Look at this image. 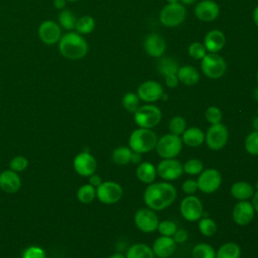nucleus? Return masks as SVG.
<instances>
[{"label": "nucleus", "mask_w": 258, "mask_h": 258, "mask_svg": "<svg viewBox=\"0 0 258 258\" xmlns=\"http://www.w3.org/2000/svg\"><path fill=\"white\" fill-rule=\"evenodd\" d=\"M194 12L198 19L211 22L216 20L220 15V7L214 0H202L196 5Z\"/></svg>", "instance_id": "obj_17"}, {"label": "nucleus", "mask_w": 258, "mask_h": 258, "mask_svg": "<svg viewBox=\"0 0 258 258\" xmlns=\"http://www.w3.org/2000/svg\"><path fill=\"white\" fill-rule=\"evenodd\" d=\"M252 127H253L254 131H258V116L253 119V121H252Z\"/></svg>", "instance_id": "obj_53"}, {"label": "nucleus", "mask_w": 258, "mask_h": 258, "mask_svg": "<svg viewBox=\"0 0 258 258\" xmlns=\"http://www.w3.org/2000/svg\"><path fill=\"white\" fill-rule=\"evenodd\" d=\"M134 222L141 232L152 233L157 230L159 220L153 210L149 208H142L135 213Z\"/></svg>", "instance_id": "obj_12"}, {"label": "nucleus", "mask_w": 258, "mask_h": 258, "mask_svg": "<svg viewBox=\"0 0 258 258\" xmlns=\"http://www.w3.org/2000/svg\"><path fill=\"white\" fill-rule=\"evenodd\" d=\"M175 243H183L188 238V233L184 229H177L172 236Z\"/></svg>", "instance_id": "obj_46"}, {"label": "nucleus", "mask_w": 258, "mask_h": 258, "mask_svg": "<svg viewBox=\"0 0 258 258\" xmlns=\"http://www.w3.org/2000/svg\"><path fill=\"white\" fill-rule=\"evenodd\" d=\"M159 177L164 180H174L181 176L183 172L182 164L175 158H163L156 167Z\"/></svg>", "instance_id": "obj_15"}, {"label": "nucleus", "mask_w": 258, "mask_h": 258, "mask_svg": "<svg viewBox=\"0 0 258 258\" xmlns=\"http://www.w3.org/2000/svg\"><path fill=\"white\" fill-rule=\"evenodd\" d=\"M182 168L183 172L189 175H199L204 170V164L198 158H190L182 164Z\"/></svg>", "instance_id": "obj_36"}, {"label": "nucleus", "mask_w": 258, "mask_h": 258, "mask_svg": "<svg viewBox=\"0 0 258 258\" xmlns=\"http://www.w3.org/2000/svg\"><path fill=\"white\" fill-rule=\"evenodd\" d=\"M254 192V186L247 181H237L231 186V195L238 201H248Z\"/></svg>", "instance_id": "obj_25"}, {"label": "nucleus", "mask_w": 258, "mask_h": 258, "mask_svg": "<svg viewBox=\"0 0 258 258\" xmlns=\"http://www.w3.org/2000/svg\"><path fill=\"white\" fill-rule=\"evenodd\" d=\"M253 97H254L255 100L258 101V87L254 90V92H253Z\"/></svg>", "instance_id": "obj_56"}, {"label": "nucleus", "mask_w": 258, "mask_h": 258, "mask_svg": "<svg viewBox=\"0 0 258 258\" xmlns=\"http://www.w3.org/2000/svg\"><path fill=\"white\" fill-rule=\"evenodd\" d=\"M202 73L209 79H219L226 73L227 63L218 53L209 52L201 59Z\"/></svg>", "instance_id": "obj_7"}, {"label": "nucleus", "mask_w": 258, "mask_h": 258, "mask_svg": "<svg viewBox=\"0 0 258 258\" xmlns=\"http://www.w3.org/2000/svg\"><path fill=\"white\" fill-rule=\"evenodd\" d=\"M132 150L130 147L119 146L115 148L112 152V160L115 164L118 165H126L130 162Z\"/></svg>", "instance_id": "obj_32"}, {"label": "nucleus", "mask_w": 258, "mask_h": 258, "mask_svg": "<svg viewBox=\"0 0 258 258\" xmlns=\"http://www.w3.org/2000/svg\"><path fill=\"white\" fill-rule=\"evenodd\" d=\"M122 105L125 110L134 113L140 106V99L136 93H126L122 98Z\"/></svg>", "instance_id": "obj_35"}, {"label": "nucleus", "mask_w": 258, "mask_h": 258, "mask_svg": "<svg viewBox=\"0 0 258 258\" xmlns=\"http://www.w3.org/2000/svg\"><path fill=\"white\" fill-rule=\"evenodd\" d=\"M178 81L185 86H194L200 81V74L198 70L192 66H181L178 68L176 74Z\"/></svg>", "instance_id": "obj_23"}, {"label": "nucleus", "mask_w": 258, "mask_h": 258, "mask_svg": "<svg viewBox=\"0 0 258 258\" xmlns=\"http://www.w3.org/2000/svg\"><path fill=\"white\" fill-rule=\"evenodd\" d=\"M176 195V189L171 183L153 181L145 188L143 200L147 208L153 211H162L174 202Z\"/></svg>", "instance_id": "obj_1"}, {"label": "nucleus", "mask_w": 258, "mask_h": 258, "mask_svg": "<svg viewBox=\"0 0 258 258\" xmlns=\"http://www.w3.org/2000/svg\"><path fill=\"white\" fill-rule=\"evenodd\" d=\"M176 248V243L172 237L160 236L152 245V251L158 258H168L173 254Z\"/></svg>", "instance_id": "obj_20"}, {"label": "nucleus", "mask_w": 258, "mask_h": 258, "mask_svg": "<svg viewBox=\"0 0 258 258\" xmlns=\"http://www.w3.org/2000/svg\"><path fill=\"white\" fill-rule=\"evenodd\" d=\"M37 34L41 42L46 45H53L58 43L61 37V27L53 20L42 21L37 29Z\"/></svg>", "instance_id": "obj_13"}, {"label": "nucleus", "mask_w": 258, "mask_h": 258, "mask_svg": "<svg viewBox=\"0 0 258 258\" xmlns=\"http://www.w3.org/2000/svg\"><path fill=\"white\" fill-rule=\"evenodd\" d=\"M228 139L229 131L222 123L211 125L205 134V141L208 147L216 151L222 149L227 144Z\"/></svg>", "instance_id": "obj_8"}, {"label": "nucleus", "mask_w": 258, "mask_h": 258, "mask_svg": "<svg viewBox=\"0 0 258 258\" xmlns=\"http://www.w3.org/2000/svg\"><path fill=\"white\" fill-rule=\"evenodd\" d=\"M167 3H177L179 2V0H166Z\"/></svg>", "instance_id": "obj_57"}, {"label": "nucleus", "mask_w": 258, "mask_h": 258, "mask_svg": "<svg viewBox=\"0 0 258 258\" xmlns=\"http://www.w3.org/2000/svg\"><path fill=\"white\" fill-rule=\"evenodd\" d=\"M95 26H96L95 19L90 15H84L77 19L75 30L81 35H87L93 32V30L95 29Z\"/></svg>", "instance_id": "obj_30"}, {"label": "nucleus", "mask_w": 258, "mask_h": 258, "mask_svg": "<svg viewBox=\"0 0 258 258\" xmlns=\"http://www.w3.org/2000/svg\"><path fill=\"white\" fill-rule=\"evenodd\" d=\"M141 159H142L141 153L136 152V151H132V153H131V158H130V162H132V163H134V164H139V163L141 162Z\"/></svg>", "instance_id": "obj_49"}, {"label": "nucleus", "mask_w": 258, "mask_h": 258, "mask_svg": "<svg viewBox=\"0 0 258 258\" xmlns=\"http://www.w3.org/2000/svg\"><path fill=\"white\" fill-rule=\"evenodd\" d=\"M126 258H155L152 249L144 243H136L130 246L125 255Z\"/></svg>", "instance_id": "obj_27"}, {"label": "nucleus", "mask_w": 258, "mask_h": 258, "mask_svg": "<svg viewBox=\"0 0 258 258\" xmlns=\"http://www.w3.org/2000/svg\"><path fill=\"white\" fill-rule=\"evenodd\" d=\"M164 80H165V85L170 88V89H173V88H176L179 81H178V78L176 75H169V76H166L164 77Z\"/></svg>", "instance_id": "obj_47"}, {"label": "nucleus", "mask_w": 258, "mask_h": 258, "mask_svg": "<svg viewBox=\"0 0 258 258\" xmlns=\"http://www.w3.org/2000/svg\"><path fill=\"white\" fill-rule=\"evenodd\" d=\"M57 44L60 54L71 60L82 59L89 51V44L84 35L73 30L62 34Z\"/></svg>", "instance_id": "obj_2"}, {"label": "nucleus", "mask_w": 258, "mask_h": 258, "mask_svg": "<svg viewBox=\"0 0 258 258\" xmlns=\"http://www.w3.org/2000/svg\"><path fill=\"white\" fill-rule=\"evenodd\" d=\"M136 175L140 181L147 184L152 183L157 175L156 167L148 161L140 162L136 168Z\"/></svg>", "instance_id": "obj_26"}, {"label": "nucleus", "mask_w": 258, "mask_h": 258, "mask_svg": "<svg viewBox=\"0 0 258 258\" xmlns=\"http://www.w3.org/2000/svg\"><path fill=\"white\" fill-rule=\"evenodd\" d=\"M257 116H258V109H257Z\"/></svg>", "instance_id": "obj_61"}, {"label": "nucleus", "mask_w": 258, "mask_h": 258, "mask_svg": "<svg viewBox=\"0 0 258 258\" xmlns=\"http://www.w3.org/2000/svg\"><path fill=\"white\" fill-rule=\"evenodd\" d=\"M253 21L255 25L258 27V5L254 8V11H253Z\"/></svg>", "instance_id": "obj_52"}, {"label": "nucleus", "mask_w": 258, "mask_h": 258, "mask_svg": "<svg viewBox=\"0 0 258 258\" xmlns=\"http://www.w3.org/2000/svg\"><path fill=\"white\" fill-rule=\"evenodd\" d=\"M256 189H258V183L256 184Z\"/></svg>", "instance_id": "obj_60"}, {"label": "nucleus", "mask_w": 258, "mask_h": 258, "mask_svg": "<svg viewBox=\"0 0 258 258\" xmlns=\"http://www.w3.org/2000/svg\"><path fill=\"white\" fill-rule=\"evenodd\" d=\"M168 129L171 134L180 136L186 129V121L181 116H174L168 123Z\"/></svg>", "instance_id": "obj_37"}, {"label": "nucleus", "mask_w": 258, "mask_h": 258, "mask_svg": "<svg viewBox=\"0 0 258 258\" xmlns=\"http://www.w3.org/2000/svg\"><path fill=\"white\" fill-rule=\"evenodd\" d=\"M199 230L206 237L213 236L217 231V224L211 218H203L199 220Z\"/></svg>", "instance_id": "obj_38"}, {"label": "nucleus", "mask_w": 258, "mask_h": 258, "mask_svg": "<svg viewBox=\"0 0 258 258\" xmlns=\"http://www.w3.org/2000/svg\"><path fill=\"white\" fill-rule=\"evenodd\" d=\"M96 198V187L90 183L83 184L77 191V199L83 204H90Z\"/></svg>", "instance_id": "obj_34"}, {"label": "nucleus", "mask_w": 258, "mask_h": 258, "mask_svg": "<svg viewBox=\"0 0 258 258\" xmlns=\"http://www.w3.org/2000/svg\"><path fill=\"white\" fill-rule=\"evenodd\" d=\"M21 187V178L18 172L11 169L3 170L0 173V188L7 194L17 192Z\"/></svg>", "instance_id": "obj_21"}, {"label": "nucleus", "mask_w": 258, "mask_h": 258, "mask_svg": "<svg viewBox=\"0 0 258 258\" xmlns=\"http://www.w3.org/2000/svg\"><path fill=\"white\" fill-rule=\"evenodd\" d=\"M79 0H67V2H77Z\"/></svg>", "instance_id": "obj_58"}, {"label": "nucleus", "mask_w": 258, "mask_h": 258, "mask_svg": "<svg viewBox=\"0 0 258 258\" xmlns=\"http://www.w3.org/2000/svg\"><path fill=\"white\" fill-rule=\"evenodd\" d=\"M140 99L145 103L151 104L161 99L162 95L164 94L162 86L153 80H148L143 82L137 89L136 93Z\"/></svg>", "instance_id": "obj_16"}, {"label": "nucleus", "mask_w": 258, "mask_h": 258, "mask_svg": "<svg viewBox=\"0 0 258 258\" xmlns=\"http://www.w3.org/2000/svg\"><path fill=\"white\" fill-rule=\"evenodd\" d=\"M157 230L161 236H167L172 237L175 231L177 230V226L174 222L170 220H163L158 223Z\"/></svg>", "instance_id": "obj_40"}, {"label": "nucleus", "mask_w": 258, "mask_h": 258, "mask_svg": "<svg viewBox=\"0 0 258 258\" xmlns=\"http://www.w3.org/2000/svg\"><path fill=\"white\" fill-rule=\"evenodd\" d=\"M187 52L189 56L194 59L201 60L207 53V49L204 45V43L201 42H192L189 44L187 48Z\"/></svg>", "instance_id": "obj_41"}, {"label": "nucleus", "mask_w": 258, "mask_h": 258, "mask_svg": "<svg viewBox=\"0 0 258 258\" xmlns=\"http://www.w3.org/2000/svg\"><path fill=\"white\" fill-rule=\"evenodd\" d=\"M102 182H103L102 177H101L99 174L93 173L92 175L89 176V183H90L91 185H93L94 187H96V188H97Z\"/></svg>", "instance_id": "obj_48"}, {"label": "nucleus", "mask_w": 258, "mask_h": 258, "mask_svg": "<svg viewBox=\"0 0 258 258\" xmlns=\"http://www.w3.org/2000/svg\"><path fill=\"white\" fill-rule=\"evenodd\" d=\"M240 246L235 242L225 243L216 251V258H240Z\"/></svg>", "instance_id": "obj_29"}, {"label": "nucleus", "mask_w": 258, "mask_h": 258, "mask_svg": "<svg viewBox=\"0 0 258 258\" xmlns=\"http://www.w3.org/2000/svg\"><path fill=\"white\" fill-rule=\"evenodd\" d=\"M179 211L182 218L188 222L199 221L204 214V208L201 200L192 195H188L182 199Z\"/></svg>", "instance_id": "obj_10"}, {"label": "nucleus", "mask_w": 258, "mask_h": 258, "mask_svg": "<svg viewBox=\"0 0 258 258\" xmlns=\"http://www.w3.org/2000/svg\"><path fill=\"white\" fill-rule=\"evenodd\" d=\"M158 138L154 131L147 128L135 129L129 137V147L132 151L146 153L155 149Z\"/></svg>", "instance_id": "obj_3"}, {"label": "nucleus", "mask_w": 258, "mask_h": 258, "mask_svg": "<svg viewBox=\"0 0 258 258\" xmlns=\"http://www.w3.org/2000/svg\"><path fill=\"white\" fill-rule=\"evenodd\" d=\"M77 17L75 15V13L69 9H62L60 10L59 14H58V24L61 28L68 30V31H72L75 29L76 27V23H77Z\"/></svg>", "instance_id": "obj_31"}, {"label": "nucleus", "mask_w": 258, "mask_h": 258, "mask_svg": "<svg viewBox=\"0 0 258 258\" xmlns=\"http://www.w3.org/2000/svg\"><path fill=\"white\" fill-rule=\"evenodd\" d=\"M145 52L151 56L159 58L163 56L166 50V42L165 39L157 34V33H150L146 35L144 42H143Z\"/></svg>", "instance_id": "obj_18"}, {"label": "nucleus", "mask_w": 258, "mask_h": 258, "mask_svg": "<svg viewBox=\"0 0 258 258\" xmlns=\"http://www.w3.org/2000/svg\"><path fill=\"white\" fill-rule=\"evenodd\" d=\"M123 189L121 185L115 181H103L96 188V198L103 204L112 205L119 202L122 198Z\"/></svg>", "instance_id": "obj_9"}, {"label": "nucleus", "mask_w": 258, "mask_h": 258, "mask_svg": "<svg viewBox=\"0 0 258 258\" xmlns=\"http://www.w3.org/2000/svg\"><path fill=\"white\" fill-rule=\"evenodd\" d=\"M256 78H257V82H258V71H257V74H256Z\"/></svg>", "instance_id": "obj_59"}, {"label": "nucleus", "mask_w": 258, "mask_h": 258, "mask_svg": "<svg viewBox=\"0 0 258 258\" xmlns=\"http://www.w3.org/2000/svg\"><path fill=\"white\" fill-rule=\"evenodd\" d=\"M52 4L55 9L62 10V9H64V7L67 5V0H53Z\"/></svg>", "instance_id": "obj_50"}, {"label": "nucleus", "mask_w": 258, "mask_h": 258, "mask_svg": "<svg viewBox=\"0 0 258 258\" xmlns=\"http://www.w3.org/2000/svg\"><path fill=\"white\" fill-rule=\"evenodd\" d=\"M181 189L186 195H194L199 189L197 180L191 179V178L184 180L183 183L181 184Z\"/></svg>", "instance_id": "obj_45"}, {"label": "nucleus", "mask_w": 258, "mask_h": 258, "mask_svg": "<svg viewBox=\"0 0 258 258\" xmlns=\"http://www.w3.org/2000/svg\"><path fill=\"white\" fill-rule=\"evenodd\" d=\"M226 43L225 34L219 29H212L206 33L204 38V45L208 52L218 53L223 49Z\"/></svg>", "instance_id": "obj_22"}, {"label": "nucleus", "mask_w": 258, "mask_h": 258, "mask_svg": "<svg viewBox=\"0 0 258 258\" xmlns=\"http://www.w3.org/2000/svg\"><path fill=\"white\" fill-rule=\"evenodd\" d=\"M109 258H126V257L122 253H114Z\"/></svg>", "instance_id": "obj_55"}, {"label": "nucleus", "mask_w": 258, "mask_h": 258, "mask_svg": "<svg viewBox=\"0 0 258 258\" xmlns=\"http://www.w3.org/2000/svg\"><path fill=\"white\" fill-rule=\"evenodd\" d=\"M246 151L251 155H258V131L250 132L244 142Z\"/></svg>", "instance_id": "obj_39"}, {"label": "nucleus", "mask_w": 258, "mask_h": 258, "mask_svg": "<svg viewBox=\"0 0 258 258\" xmlns=\"http://www.w3.org/2000/svg\"><path fill=\"white\" fill-rule=\"evenodd\" d=\"M182 149V140L180 136L171 133L161 136L155 145L157 154L163 158H174Z\"/></svg>", "instance_id": "obj_6"}, {"label": "nucleus", "mask_w": 258, "mask_h": 258, "mask_svg": "<svg viewBox=\"0 0 258 258\" xmlns=\"http://www.w3.org/2000/svg\"><path fill=\"white\" fill-rule=\"evenodd\" d=\"M251 199H252V203L251 204H252L255 212L258 213V189L254 192V195H253V197Z\"/></svg>", "instance_id": "obj_51"}, {"label": "nucleus", "mask_w": 258, "mask_h": 258, "mask_svg": "<svg viewBox=\"0 0 258 258\" xmlns=\"http://www.w3.org/2000/svg\"><path fill=\"white\" fill-rule=\"evenodd\" d=\"M205 117L207 119V121L213 125V124H218V123H221L222 121V117H223V114H222V111L216 107V106H210L206 112H205Z\"/></svg>", "instance_id": "obj_42"}, {"label": "nucleus", "mask_w": 258, "mask_h": 258, "mask_svg": "<svg viewBox=\"0 0 258 258\" xmlns=\"http://www.w3.org/2000/svg\"><path fill=\"white\" fill-rule=\"evenodd\" d=\"M254 215L255 210L252 204L248 201H239L235 205L232 213L234 222L240 226H246L250 224L254 218Z\"/></svg>", "instance_id": "obj_19"}, {"label": "nucleus", "mask_w": 258, "mask_h": 258, "mask_svg": "<svg viewBox=\"0 0 258 258\" xmlns=\"http://www.w3.org/2000/svg\"><path fill=\"white\" fill-rule=\"evenodd\" d=\"M177 61L169 56H161L157 61L156 69L162 77H166L169 75H176L178 71Z\"/></svg>", "instance_id": "obj_28"}, {"label": "nucleus", "mask_w": 258, "mask_h": 258, "mask_svg": "<svg viewBox=\"0 0 258 258\" xmlns=\"http://www.w3.org/2000/svg\"><path fill=\"white\" fill-rule=\"evenodd\" d=\"M28 166V160L26 157L22 156V155H17L14 156L9 163V169L15 171V172H21L23 170H25Z\"/></svg>", "instance_id": "obj_43"}, {"label": "nucleus", "mask_w": 258, "mask_h": 258, "mask_svg": "<svg viewBox=\"0 0 258 258\" xmlns=\"http://www.w3.org/2000/svg\"><path fill=\"white\" fill-rule=\"evenodd\" d=\"M162 114L160 109L153 104L139 106L134 112V121L140 128L151 129L161 120Z\"/></svg>", "instance_id": "obj_5"}, {"label": "nucleus", "mask_w": 258, "mask_h": 258, "mask_svg": "<svg viewBox=\"0 0 258 258\" xmlns=\"http://www.w3.org/2000/svg\"><path fill=\"white\" fill-rule=\"evenodd\" d=\"M21 258H46V254L41 247L33 245L24 249Z\"/></svg>", "instance_id": "obj_44"}, {"label": "nucleus", "mask_w": 258, "mask_h": 258, "mask_svg": "<svg viewBox=\"0 0 258 258\" xmlns=\"http://www.w3.org/2000/svg\"><path fill=\"white\" fill-rule=\"evenodd\" d=\"M73 166L79 175L89 177L96 172L97 161L89 151H82L75 156Z\"/></svg>", "instance_id": "obj_14"}, {"label": "nucleus", "mask_w": 258, "mask_h": 258, "mask_svg": "<svg viewBox=\"0 0 258 258\" xmlns=\"http://www.w3.org/2000/svg\"><path fill=\"white\" fill-rule=\"evenodd\" d=\"M181 135L182 143L190 147H198L205 142V133L198 127H189Z\"/></svg>", "instance_id": "obj_24"}, {"label": "nucleus", "mask_w": 258, "mask_h": 258, "mask_svg": "<svg viewBox=\"0 0 258 258\" xmlns=\"http://www.w3.org/2000/svg\"><path fill=\"white\" fill-rule=\"evenodd\" d=\"M198 0H179V2L182 4V5H191L194 3H196Z\"/></svg>", "instance_id": "obj_54"}, {"label": "nucleus", "mask_w": 258, "mask_h": 258, "mask_svg": "<svg viewBox=\"0 0 258 258\" xmlns=\"http://www.w3.org/2000/svg\"><path fill=\"white\" fill-rule=\"evenodd\" d=\"M186 9L180 2L167 3L159 13V21L165 27H177L185 19Z\"/></svg>", "instance_id": "obj_4"}, {"label": "nucleus", "mask_w": 258, "mask_h": 258, "mask_svg": "<svg viewBox=\"0 0 258 258\" xmlns=\"http://www.w3.org/2000/svg\"><path fill=\"white\" fill-rule=\"evenodd\" d=\"M198 188L204 194L215 192L222 183V175L215 168H207L203 170L197 180Z\"/></svg>", "instance_id": "obj_11"}, {"label": "nucleus", "mask_w": 258, "mask_h": 258, "mask_svg": "<svg viewBox=\"0 0 258 258\" xmlns=\"http://www.w3.org/2000/svg\"><path fill=\"white\" fill-rule=\"evenodd\" d=\"M191 256L192 258H216V251L210 244L200 243L192 248Z\"/></svg>", "instance_id": "obj_33"}]
</instances>
